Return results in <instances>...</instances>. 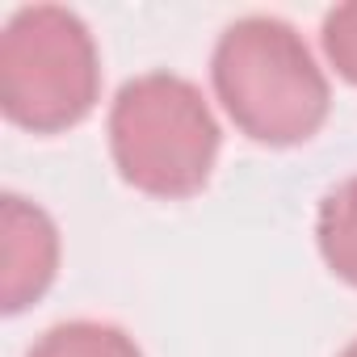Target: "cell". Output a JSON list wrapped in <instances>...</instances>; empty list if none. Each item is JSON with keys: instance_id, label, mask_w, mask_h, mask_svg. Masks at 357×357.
<instances>
[{"instance_id": "obj_1", "label": "cell", "mask_w": 357, "mask_h": 357, "mask_svg": "<svg viewBox=\"0 0 357 357\" xmlns=\"http://www.w3.org/2000/svg\"><path fill=\"white\" fill-rule=\"evenodd\" d=\"M211 80L227 118L265 147H294L319 135L332 89L303 34L278 17H240L211 55Z\"/></svg>"}, {"instance_id": "obj_2", "label": "cell", "mask_w": 357, "mask_h": 357, "mask_svg": "<svg viewBox=\"0 0 357 357\" xmlns=\"http://www.w3.org/2000/svg\"><path fill=\"white\" fill-rule=\"evenodd\" d=\"M223 130L202 89L172 72H147L109 105V155L122 181L147 198L181 202L206 190Z\"/></svg>"}, {"instance_id": "obj_4", "label": "cell", "mask_w": 357, "mask_h": 357, "mask_svg": "<svg viewBox=\"0 0 357 357\" xmlns=\"http://www.w3.org/2000/svg\"><path fill=\"white\" fill-rule=\"evenodd\" d=\"M0 307L5 315L38 303L59 273V227L17 194L0 198Z\"/></svg>"}, {"instance_id": "obj_3", "label": "cell", "mask_w": 357, "mask_h": 357, "mask_svg": "<svg viewBox=\"0 0 357 357\" xmlns=\"http://www.w3.org/2000/svg\"><path fill=\"white\" fill-rule=\"evenodd\" d=\"M101 97V55L89 26L59 5L17 9L0 34V109L22 130L80 126Z\"/></svg>"}, {"instance_id": "obj_5", "label": "cell", "mask_w": 357, "mask_h": 357, "mask_svg": "<svg viewBox=\"0 0 357 357\" xmlns=\"http://www.w3.org/2000/svg\"><path fill=\"white\" fill-rule=\"evenodd\" d=\"M315 240L324 265L357 290V176L340 181L324 202L315 219Z\"/></svg>"}, {"instance_id": "obj_8", "label": "cell", "mask_w": 357, "mask_h": 357, "mask_svg": "<svg viewBox=\"0 0 357 357\" xmlns=\"http://www.w3.org/2000/svg\"><path fill=\"white\" fill-rule=\"evenodd\" d=\"M340 357H357V340H353V344H349V349H344Z\"/></svg>"}, {"instance_id": "obj_6", "label": "cell", "mask_w": 357, "mask_h": 357, "mask_svg": "<svg viewBox=\"0 0 357 357\" xmlns=\"http://www.w3.org/2000/svg\"><path fill=\"white\" fill-rule=\"evenodd\" d=\"M26 357H143V349L135 344V336H126L114 324L72 319L47 328Z\"/></svg>"}, {"instance_id": "obj_7", "label": "cell", "mask_w": 357, "mask_h": 357, "mask_svg": "<svg viewBox=\"0 0 357 357\" xmlns=\"http://www.w3.org/2000/svg\"><path fill=\"white\" fill-rule=\"evenodd\" d=\"M319 38H324V55L336 68V76H344L357 89V0L328 9Z\"/></svg>"}]
</instances>
